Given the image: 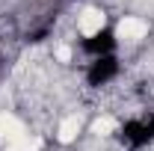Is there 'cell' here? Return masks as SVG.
<instances>
[{
  "label": "cell",
  "mask_w": 154,
  "mask_h": 151,
  "mask_svg": "<svg viewBox=\"0 0 154 151\" xmlns=\"http://www.w3.org/2000/svg\"><path fill=\"white\" fill-rule=\"evenodd\" d=\"M101 27H104V15H101L98 9H86V12L80 15V33H83V36H95Z\"/></svg>",
  "instance_id": "cell-2"
},
{
  "label": "cell",
  "mask_w": 154,
  "mask_h": 151,
  "mask_svg": "<svg viewBox=\"0 0 154 151\" xmlns=\"http://www.w3.org/2000/svg\"><path fill=\"white\" fill-rule=\"evenodd\" d=\"M77 131H80V119L71 116V119H65V122L59 125V139H62V142H71L77 136Z\"/></svg>",
  "instance_id": "cell-5"
},
{
  "label": "cell",
  "mask_w": 154,
  "mask_h": 151,
  "mask_svg": "<svg viewBox=\"0 0 154 151\" xmlns=\"http://www.w3.org/2000/svg\"><path fill=\"white\" fill-rule=\"evenodd\" d=\"M110 131H116L113 119H98V122H95V133H110Z\"/></svg>",
  "instance_id": "cell-6"
},
{
  "label": "cell",
  "mask_w": 154,
  "mask_h": 151,
  "mask_svg": "<svg viewBox=\"0 0 154 151\" xmlns=\"http://www.w3.org/2000/svg\"><path fill=\"white\" fill-rule=\"evenodd\" d=\"M38 145H42V142H38L36 136H27V133H24L18 139H9V142H6V151H38Z\"/></svg>",
  "instance_id": "cell-4"
},
{
  "label": "cell",
  "mask_w": 154,
  "mask_h": 151,
  "mask_svg": "<svg viewBox=\"0 0 154 151\" xmlns=\"http://www.w3.org/2000/svg\"><path fill=\"white\" fill-rule=\"evenodd\" d=\"M57 57L62 59V62H68V59H71V51H68V48H59V51H57Z\"/></svg>",
  "instance_id": "cell-7"
},
{
  "label": "cell",
  "mask_w": 154,
  "mask_h": 151,
  "mask_svg": "<svg viewBox=\"0 0 154 151\" xmlns=\"http://www.w3.org/2000/svg\"><path fill=\"white\" fill-rule=\"evenodd\" d=\"M145 21H139V18H125L122 24H119V39L122 42H136V39H142L145 36Z\"/></svg>",
  "instance_id": "cell-1"
},
{
  "label": "cell",
  "mask_w": 154,
  "mask_h": 151,
  "mask_svg": "<svg viewBox=\"0 0 154 151\" xmlns=\"http://www.w3.org/2000/svg\"><path fill=\"white\" fill-rule=\"evenodd\" d=\"M0 136L18 139V136H24V125H21L18 119H12V116H0Z\"/></svg>",
  "instance_id": "cell-3"
}]
</instances>
